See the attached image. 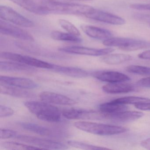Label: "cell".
<instances>
[{"mask_svg":"<svg viewBox=\"0 0 150 150\" xmlns=\"http://www.w3.org/2000/svg\"><path fill=\"white\" fill-rule=\"evenodd\" d=\"M42 6L48 14L84 15L86 16L93 8L88 5L77 3H66L56 0H43Z\"/></svg>","mask_w":150,"mask_h":150,"instance_id":"obj_1","label":"cell"},{"mask_svg":"<svg viewBox=\"0 0 150 150\" xmlns=\"http://www.w3.org/2000/svg\"><path fill=\"white\" fill-rule=\"evenodd\" d=\"M24 105L38 119L49 122H58L61 120L62 112L59 109L45 102H26Z\"/></svg>","mask_w":150,"mask_h":150,"instance_id":"obj_2","label":"cell"},{"mask_svg":"<svg viewBox=\"0 0 150 150\" xmlns=\"http://www.w3.org/2000/svg\"><path fill=\"white\" fill-rule=\"evenodd\" d=\"M74 125L75 127L83 131L101 136L117 135L128 130L127 129L122 126L92 122H76Z\"/></svg>","mask_w":150,"mask_h":150,"instance_id":"obj_3","label":"cell"},{"mask_svg":"<svg viewBox=\"0 0 150 150\" xmlns=\"http://www.w3.org/2000/svg\"><path fill=\"white\" fill-rule=\"evenodd\" d=\"M103 44L105 46L117 47L128 51L150 48V42L126 38L111 37L104 40Z\"/></svg>","mask_w":150,"mask_h":150,"instance_id":"obj_4","label":"cell"},{"mask_svg":"<svg viewBox=\"0 0 150 150\" xmlns=\"http://www.w3.org/2000/svg\"><path fill=\"white\" fill-rule=\"evenodd\" d=\"M0 56L1 58L19 62L34 67L52 70L54 66V64L48 63L32 57L13 52H1Z\"/></svg>","mask_w":150,"mask_h":150,"instance_id":"obj_5","label":"cell"},{"mask_svg":"<svg viewBox=\"0 0 150 150\" xmlns=\"http://www.w3.org/2000/svg\"><path fill=\"white\" fill-rule=\"evenodd\" d=\"M14 138L17 140L32 144L35 146L42 148V149L65 150L68 148L67 146L64 144L51 139L17 134Z\"/></svg>","mask_w":150,"mask_h":150,"instance_id":"obj_6","label":"cell"},{"mask_svg":"<svg viewBox=\"0 0 150 150\" xmlns=\"http://www.w3.org/2000/svg\"><path fill=\"white\" fill-rule=\"evenodd\" d=\"M0 17L1 20L23 28H31L35 26L33 21L7 6H0Z\"/></svg>","mask_w":150,"mask_h":150,"instance_id":"obj_7","label":"cell"},{"mask_svg":"<svg viewBox=\"0 0 150 150\" xmlns=\"http://www.w3.org/2000/svg\"><path fill=\"white\" fill-rule=\"evenodd\" d=\"M62 115L67 119H87L101 120L107 119L105 113L100 111L80 109H67L62 111Z\"/></svg>","mask_w":150,"mask_h":150,"instance_id":"obj_8","label":"cell"},{"mask_svg":"<svg viewBox=\"0 0 150 150\" xmlns=\"http://www.w3.org/2000/svg\"><path fill=\"white\" fill-rule=\"evenodd\" d=\"M0 32L5 35L23 41L29 42H34L35 41L32 35L27 30L2 20L0 21Z\"/></svg>","mask_w":150,"mask_h":150,"instance_id":"obj_9","label":"cell"},{"mask_svg":"<svg viewBox=\"0 0 150 150\" xmlns=\"http://www.w3.org/2000/svg\"><path fill=\"white\" fill-rule=\"evenodd\" d=\"M19 125L24 129L41 136L60 138L67 136L66 132L61 130L52 129L32 123L20 122Z\"/></svg>","mask_w":150,"mask_h":150,"instance_id":"obj_10","label":"cell"},{"mask_svg":"<svg viewBox=\"0 0 150 150\" xmlns=\"http://www.w3.org/2000/svg\"><path fill=\"white\" fill-rule=\"evenodd\" d=\"M60 51L70 54L86 55L90 56H105L115 51L113 48L97 49L84 46H71L62 47L59 49Z\"/></svg>","mask_w":150,"mask_h":150,"instance_id":"obj_11","label":"cell"},{"mask_svg":"<svg viewBox=\"0 0 150 150\" xmlns=\"http://www.w3.org/2000/svg\"><path fill=\"white\" fill-rule=\"evenodd\" d=\"M85 16L88 19L111 25H122L125 23V20L122 17L94 8Z\"/></svg>","mask_w":150,"mask_h":150,"instance_id":"obj_12","label":"cell"},{"mask_svg":"<svg viewBox=\"0 0 150 150\" xmlns=\"http://www.w3.org/2000/svg\"><path fill=\"white\" fill-rule=\"evenodd\" d=\"M39 96L41 100L51 104L71 106L77 103L70 97L54 92L44 91L40 93Z\"/></svg>","mask_w":150,"mask_h":150,"instance_id":"obj_13","label":"cell"},{"mask_svg":"<svg viewBox=\"0 0 150 150\" xmlns=\"http://www.w3.org/2000/svg\"><path fill=\"white\" fill-rule=\"evenodd\" d=\"M92 75L97 79L108 83L126 82L131 80L126 74L114 71H98L93 72Z\"/></svg>","mask_w":150,"mask_h":150,"instance_id":"obj_14","label":"cell"},{"mask_svg":"<svg viewBox=\"0 0 150 150\" xmlns=\"http://www.w3.org/2000/svg\"><path fill=\"white\" fill-rule=\"evenodd\" d=\"M0 83L17 87L24 89H33L38 85L35 81L28 78L1 76Z\"/></svg>","mask_w":150,"mask_h":150,"instance_id":"obj_15","label":"cell"},{"mask_svg":"<svg viewBox=\"0 0 150 150\" xmlns=\"http://www.w3.org/2000/svg\"><path fill=\"white\" fill-rule=\"evenodd\" d=\"M106 115L107 120L108 119L114 122L125 123L137 120L142 117L144 114L139 111L125 110L115 114H106Z\"/></svg>","mask_w":150,"mask_h":150,"instance_id":"obj_16","label":"cell"},{"mask_svg":"<svg viewBox=\"0 0 150 150\" xmlns=\"http://www.w3.org/2000/svg\"><path fill=\"white\" fill-rule=\"evenodd\" d=\"M0 70L11 72L31 73L36 71L35 67L15 61H1Z\"/></svg>","mask_w":150,"mask_h":150,"instance_id":"obj_17","label":"cell"},{"mask_svg":"<svg viewBox=\"0 0 150 150\" xmlns=\"http://www.w3.org/2000/svg\"><path fill=\"white\" fill-rule=\"evenodd\" d=\"M81 30L91 38L99 40H106L112 37L113 34L109 30L105 29L91 25H82L81 26Z\"/></svg>","mask_w":150,"mask_h":150,"instance_id":"obj_18","label":"cell"},{"mask_svg":"<svg viewBox=\"0 0 150 150\" xmlns=\"http://www.w3.org/2000/svg\"><path fill=\"white\" fill-rule=\"evenodd\" d=\"M0 92L2 94L21 98H30L35 96L33 93L24 88L0 83Z\"/></svg>","mask_w":150,"mask_h":150,"instance_id":"obj_19","label":"cell"},{"mask_svg":"<svg viewBox=\"0 0 150 150\" xmlns=\"http://www.w3.org/2000/svg\"><path fill=\"white\" fill-rule=\"evenodd\" d=\"M125 82L109 83L103 86L102 89L108 94H120L130 93L135 90V87Z\"/></svg>","mask_w":150,"mask_h":150,"instance_id":"obj_20","label":"cell"},{"mask_svg":"<svg viewBox=\"0 0 150 150\" xmlns=\"http://www.w3.org/2000/svg\"><path fill=\"white\" fill-rule=\"evenodd\" d=\"M25 10L35 14L42 15L48 14V13L42 6L33 0H9Z\"/></svg>","mask_w":150,"mask_h":150,"instance_id":"obj_21","label":"cell"},{"mask_svg":"<svg viewBox=\"0 0 150 150\" xmlns=\"http://www.w3.org/2000/svg\"><path fill=\"white\" fill-rule=\"evenodd\" d=\"M52 70L60 74L73 78H86L88 76V73L86 71L76 67L62 66L54 64V67Z\"/></svg>","mask_w":150,"mask_h":150,"instance_id":"obj_22","label":"cell"},{"mask_svg":"<svg viewBox=\"0 0 150 150\" xmlns=\"http://www.w3.org/2000/svg\"><path fill=\"white\" fill-rule=\"evenodd\" d=\"M132 59V57L130 55L122 53L111 54L110 53L100 59L101 61L109 65L119 64Z\"/></svg>","mask_w":150,"mask_h":150,"instance_id":"obj_23","label":"cell"},{"mask_svg":"<svg viewBox=\"0 0 150 150\" xmlns=\"http://www.w3.org/2000/svg\"><path fill=\"white\" fill-rule=\"evenodd\" d=\"M128 107L125 104L111 101L101 104L99 106L100 111L105 114H112L127 110Z\"/></svg>","mask_w":150,"mask_h":150,"instance_id":"obj_24","label":"cell"},{"mask_svg":"<svg viewBox=\"0 0 150 150\" xmlns=\"http://www.w3.org/2000/svg\"><path fill=\"white\" fill-rule=\"evenodd\" d=\"M51 37L53 39L57 41H65L71 42L80 43L82 40L79 36L74 35L68 33H64L61 31L54 30L51 33Z\"/></svg>","mask_w":150,"mask_h":150,"instance_id":"obj_25","label":"cell"},{"mask_svg":"<svg viewBox=\"0 0 150 150\" xmlns=\"http://www.w3.org/2000/svg\"><path fill=\"white\" fill-rule=\"evenodd\" d=\"M1 146L8 150H22L42 149V148L31 145L26 144L14 141H6L1 144Z\"/></svg>","mask_w":150,"mask_h":150,"instance_id":"obj_26","label":"cell"},{"mask_svg":"<svg viewBox=\"0 0 150 150\" xmlns=\"http://www.w3.org/2000/svg\"><path fill=\"white\" fill-rule=\"evenodd\" d=\"M114 102L121 104H136L142 103L150 102V98L146 97H139V96H127L117 98L112 100Z\"/></svg>","mask_w":150,"mask_h":150,"instance_id":"obj_27","label":"cell"},{"mask_svg":"<svg viewBox=\"0 0 150 150\" xmlns=\"http://www.w3.org/2000/svg\"><path fill=\"white\" fill-rule=\"evenodd\" d=\"M67 144L70 146L83 149V150H98L108 149V148H106V147L93 145L82 143L79 141H75V140H69L67 141Z\"/></svg>","mask_w":150,"mask_h":150,"instance_id":"obj_28","label":"cell"},{"mask_svg":"<svg viewBox=\"0 0 150 150\" xmlns=\"http://www.w3.org/2000/svg\"><path fill=\"white\" fill-rule=\"evenodd\" d=\"M125 71L130 73L143 76H150V67L139 65H130L125 68Z\"/></svg>","mask_w":150,"mask_h":150,"instance_id":"obj_29","label":"cell"},{"mask_svg":"<svg viewBox=\"0 0 150 150\" xmlns=\"http://www.w3.org/2000/svg\"><path fill=\"white\" fill-rule=\"evenodd\" d=\"M58 22L60 27L69 34L76 36L80 35L81 33L79 30L71 23L64 19H59Z\"/></svg>","mask_w":150,"mask_h":150,"instance_id":"obj_30","label":"cell"},{"mask_svg":"<svg viewBox=\"0 0 150 150\" xmlns=\"http://www.w3.org/2000/svg\"><path fill=\"white\" fill-rule=\"evenodd\" d=\"M17 135L15 131L7 129H1L0 130V138L1 139H7L15 137Z\"/></svg>","mask_w":150,"mask_h":150,"instance_id":"obj_31","label":"cell"},{"mask_svg":"<svg viewBox=\"0 0 150 150\" xmlns=\"http://www.w3.org/2000/svg\"><path fill=\"white\" fill-rule=\"evenodd\" d=\"M14 114V110L11 108L4 105L0 106V117H8Z\"/></svg>","mask_w":150,"mask_h":150,"instance_id":"obj_32","label":"cell"},{"mask_svg":"<svg viewBox=\"0 0 150 150\" xmlns=\"http://www.w3.org/2000/svg\"><path fill=\"white\" fill-rule=\"evenodd\" d=\"M130 7L135 10L150 11V4H132Z\"/></svg>","mask_w":150,"mask_h":150,"instance_id":"obj_33","label":"cell"},{"mask_svg":"<svg viewBox=\"0 0 150 150\" xmlns=\"http://www.w3.org/2000/svg\"><path fill=\"white\" fill-rule=\"evenodd\" d=\"M138 86L145 88H150V76L143 78L137 82Z\"/></svg>","mask_w":150,"mask_h":150,"instance_id":"obj_34","label":"cell"},{"mask_svg":"<svg viewBox=\"0 0 150 150\" xmlns=\"http://www.w3.org/2000/svg\"><path fill=\"white\" fill-rule=\"evenodd\" d=\"M134 105L137 109L141 110H150V102L142 103Z\"/></svg>","mask_w":150,"mask_h":150,"instance_id":"obj_35","label":"cell"},{"mask_svg":"<svg viewBox=\"0 0 150 150\" xmlns=\"http://www.w3.org/2000/svg\"><path fill=\"white\" fill-rule=\"evenodd\" d=\"M138 57L141 59L150 60V50L145 51L138 55Z\"/></svg>","mask_w":150,"mask_h":150,"instance_id":"obj_36","label":"cell"},{"mask_svg":"<svg viewBox=\"0 0 150 150\" xmlns=\"http://www.w3.org/2000/svg\"><path fill=\"white\" fill-rule=\"evenodd\" d=\"M140 144L144 148L150 150V138L142 140Z\"/></svg>","mask_w":150,"mask_h":150,"instance_id":"obj_37","label":"cell"},{"mask_svg":"<svg viewBox=\"0 0 150 150\" xmlns=\"http://www.w3.org/2000/svg\"><path fill=\"white\" fill-rule=\"evenodd\" d=\"M149 25H150V24H149Z\"/></svg>","mask_w":150,"mask_h":150,"instance_id":"obj_38","label":"cell"}]
</instances>
